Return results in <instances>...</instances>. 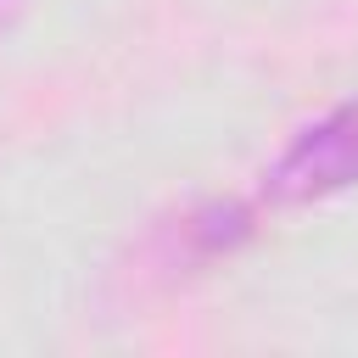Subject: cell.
Here are the masks:
<instances>
[{"mask_svg": "<svg viewBox=\"0 0 358 358\" xmlns=\"http://www.w3.org/2000/svg\"><path fill=\"white\" fill-rule=\"evenodd\" d=\"M347 185H358V101L336 106L308 134H296V145L268 173V190L280 201H313V196H330Z\"/></svg>", "mask_w": 358, "mask_h": 358, "instance_id": "cell-1", "label": "cell"}, {"mask_svg": "<svg viewBox=\"0 0 358 358\" xmlns=\"http://www.w3.org/2000/svg\"><path fill=\"white\" fill-rule=\"evenodd\" d=\"M0 6H11V0H0Z\"/></svg>", "mask_w": 358, "mask_h": 358, "instance_id": "cell-2", "label": "cell"}]
</instances>
